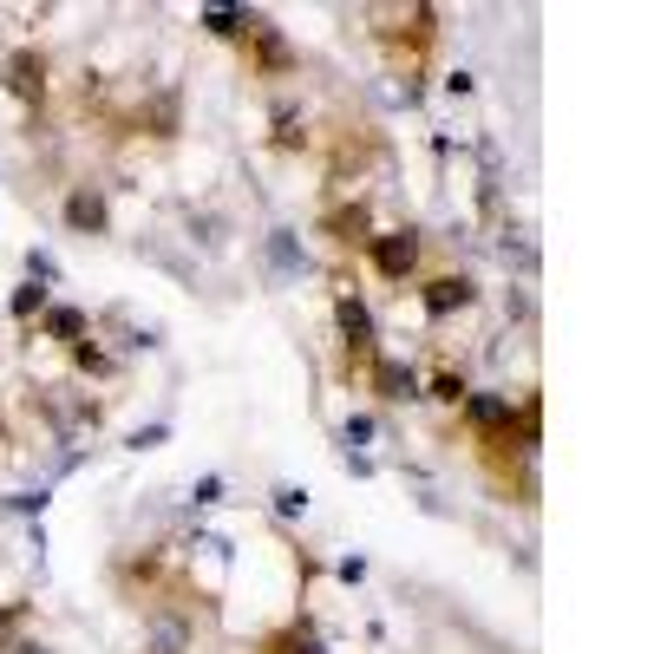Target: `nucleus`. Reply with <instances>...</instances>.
<instances>
[{
	"instance_id": "nucleus-20",
	"label": "nucleus",
	"mask_w": 654,
	"mask_h": 654,
	"mask_svg": "<svg viewBox=\"0 0 654 654\" xmlns=\"http://www.w3.org/2000/svg\"><path fill=\"white\" fill-rule=\"evenodd\" d=\"M301 511H308V491L282 485V491H275V518H301Z\"/></svg>"
},
{
	"instance_id": "nucleus-14",
	"label": "nucleus",
	"mask_w": 654,
	"mask_h": 654,
	"mask_svg": "<svg viewBox=\"0 0 654 654\" xmlns=\"http://www.w3.org/2000/svg\"><path fill=\"white\" fill-rule=\"evenodd\" d=\"M144 118H151V131H157V138H170V131H177V92H157Z\"/></svg>"
},
{
	"instance_id": "nucleus-13",
	"label": "nucleus",
	"mask_w": 654,
	"mask_h": 654,
	"mask_svg": "<svg viewBox=\"0 0 654 654\" xmlns=\"http://www.w3.org/2000/svg\"><path fill=\"white\" fill-rule=\"evenodd\" d=\"M269 654H321V635H314L308 622H295L288 635H275V649H269Z\"/></svg>"
},
{
	"instance_id": "nucleus-8",
	"label": "nucleus",
	"mask_w": 654,
	"mask_h": 654,
	"mask_svg": "<svg viewBox=\"0 0 654 654\" xmlns=\"http://www.w3.org/2000/svg\"><path fill=\"white\" fill-rule=\"evenodd\" d=\"M472 282L465 275H439V282H426V314L432 321H445V314H459V308H472Z\"/></svg>"
},
{
	"instance_id": "nucleus-23",
	"label": "nucleus",
	"mask_w": 654,
	"mask_h": 654,
	"mask_svg": "<svg viewBox=\"0 0 654 654\" xmlns=\"http://www.w3.org/2000/svg\"><path fill=\"white\" fill-rule=\"evenodd\" d=\"M151 445H164V426H144V432H131V452H151Z\"/></svg>"
},
{
	"instance_id": "nucleus-22",
	"label": "nucleus",
	"mask_w": 654,
	"mask_h": 654,
	"mask_svg": "<svg viewBox=\"0 0 654 654\" xmlns=\"http://www.w3.org/2000/svg\"><path fill=\"white\" fill-rule=\"evenodd\" d=\"M275 138H282V144H301V118H295V111H288V105H282V111H275Z\"/></svg>"
},
{
	"instance_id": "nucleus-11",
	"label": "nucleus",
	"mask_w": 654,
	"mask_h": 654,
	"mask_svg": "<svg viewBox=\"0 0 654 654\" xmlns=\"http://www.w3.org/2000/svg\"><path fill=\"white\" fill-rule=\"evenodd\" d=\"M39 328H46L52 341H72V347H79V334H85V314H79V308H46V314H39Z\"/></svg>"
},
{
	"instance_id": "nucleus-6",
	"label": "nucleus",
	"mask_w": 654,
	"mask_h": 654,
	"mask_svg": "<svg viewBox=\"0 0 654 654\" xmlns=\"http://www.w3.org/2000/svg\"><path fill=\"white\" fill-rule=\"evenodd\" d=\"M373 393H380V400H393V406L426 400V387H419V373H413L406 360H373Z\"/></svg>"
},
{
	"instance_id": "nucleus-15",
	"label": "nucleus",
	"mask_w": 654,
	"mask_h": 654,
	"mask_svg": "<svg viewBox=\"0 0 654 654\" xmlns=\"http://www.w3.org/2000/svg\"><path fill=\"white\" fill-rule=\"evenodd\" d=\"M190 242H223V216H210V210H190Z\"/></svg>"
},
{
	"instance_id": "nucleus-1",
	"label": "nucleus",
	"mask_w": 654,
	"mask_h": 654,
	"mask_svg": "<svg viewBox=\"0 0 654 654\" xmlns=\"http://www.w3.org/2000/svg\"><path fill=\"white\" fill-rule=\"evenodd\" d=\"M367 255H373V269H380L387 282H406V275L419 269V236H413V229H393V236H367Z\"/></svg>"
},
{
	"instance_id": "nucleus-19",
	"label": "nucleus",
	"mask_w": 654,
	"mask_h": 654,
	"mask_svg": "<svg viewBox=\"0 0 654 654\" xmlns=\"http://www.w3.org/2000/svg\"><path fill=\"white\" fill-rule=\"evenodd\" d=\"M7 511H20V518H39V511H46V485H39V491H13V498H7Z\"/></svg>"
},
{
	"instance_id": "nucleus-4",
	"label": "nucleus",
	"mask_w": 654,
	"mask_h": 654,
	"mask_svg": "<svg viewBox=\"0 0 654 654\" xmlns=\"http://www.w3.org/2000/svg\"><path fill=\"white\" fill-rule=\"evenodd\" d=\"M0 79H7V92H13V98H26V105H39V98H46V59H39L33 46H26V52H13V59L0 66Z\"/></svg>"
},
{
	"instance_id": "nucleus-21",
	"label": "nucleus",
	"mask_w": 654,
	"mask_h": 654,
	"mask_svg": "<svg viewBox=\"0 0 654 654\" xmlns=\"http://www.w3.org/2000/svg\"><path fill=\"white\" fill-rule=\"evenodd\" d=\"M26 275H33V282H59V262H52L46 249H33V255H26Z\"/></svg>"
},
{
	"instance_id": "nucleus-5",
	"label": "nucleus",
	"mask_w": 654,
	"mask_h": 654,
	"mask_svg": "<svg viewBox=\"0 0 654 654\" xmlns=\"http://www.w3.org/2000/svg\"><path fill=\"white\" fill-rule=\"evenodd\" d=\"M39 406H46V419L59 426V439H79V432H92V426H98V406H92V400H66L59 387H52V393H39Z\"/></svg>"
},
{
	"instance_id": "nucleus-10",
	"label": "nucleus",
	"mask_w": 654,
	"mask_h": 654,
	"mask_svg": "<svg viewBox=\"0 0 654 654\" xmlns=\"http://www.w3.org/2000/svg\"><path fill=\"white\" fill-rule=\"evenodd\" d=\"M334 321H341V334H347L354 347H367V341H373V314H367V301H360V295H341V301H334Z\"/></svg>"
},
{
	"instance_id": "nucleus-16",
	"label": "nucleus",
	"mask_w": 654,
	"mask_h": 654,
	"mask_svg": "<svg viewBox=\"0 0 654 654\" xmlns=\"http://www.w3.org/2000/svg\"><path fill=\"white\" fill-rule=\"evenodd\" d=\"M13 314H20V321H33V314H46V288H39V282H26V288L13 295Z\"/></svg>"
},
{
	"instance_id": "nucleus-18",
	"label": "nucleus",
	"mask_w": 654,
	"mask_h": 654,
	"mask_svg": "<svg viewBox=\"0 0 654 654\" xmlns=\"http://www.w3.org/2000/svg\"><path fill=\"white\" fill-rule=\"evenodd\" d=\"M373 432H380V426H373V419H367V413H354V419H347V426H341V439H347V452H354V445H367V439H373Z\"/></svg>"
},
{
	"instance_id": "nucleus-9",
	"label": "nucleus",
	"mask_w": 654,
	"mask_h": 654,
	"mask_svg": "<svg viewBox=\"0 0 654 654\" xmlns=\"http://www.w3.org/2000/svg\"><path fill=\"white\" fill-rule=\"evenodd\" d=\"M465 419L478 426V432H511V400H498V393H465Z\"/></svg>"
},
{
	"instance_id": "nucleus-7",
	"label": "nucleus",
	"mask_w": 654,
	"mask_h": 654,
	"mask_svg": "<svg viewBox=\"0 0 654 654\" xmlns=\"http://www.w3.org/2000/svg\"><path fill=\"white\" fill-rule=\"evenodd\" d=\"M105 216H111V210H105V190L79 183V190L66 197V223H72L79 236H98V229H105Z\"/></svg>"
},
{
	"instance_id": "nucleus-2",
	"label": "nucleus",
	"mask_w": 654,
	"mask_h": 654,
	"mask_svg": "<svg viewBox=\"0 0 654 654\" xmlns=\"http://www.w3.org/2000/svg\"><path fill=\"white\" fill-rule=\"evenodd\" d=\"M262 269H269L275 282H301V275H308L301 236H295V229H269V236H262Z\"/></svg>"
},
{
	"instance_id": "nucleus-3",
	"label": "nucleus",
	"mask_w": 654,
	"mask_h": 654,
	"mask_svg": "<svg viewBox=\"0 0 654 654\" xmlns=\"http://www.w3.org/2000/svg\"><path fill=\"white\" fill-rule=\"evenodd\" d=\"M197 649V629H190V616H177V609H157L151 622H144V654H190Z\"/></svg>"
},
{
	"instance_id": "nucleus-12",
	"label": "nucleus",
	"mask_w": 654,
	"mask_h": 654,
	"mask_svg": "<svg viewBox=\"0 0 654 654\" xmlns=\"http://www.w3.org/2000/svg\"><path fill=\"white\" fill-rule=\"evenodd\" d=\"M203 26L229 39V33H242V26H249V7H203Z\"/></svg>"
},
{
	"instance_id": "nucleus-17",
	"label": "nucleus",
	"mask_w": 654,
	"mask_h": 654,
	"mask_svg": "<svg viewBox=\"0 0 654 654\" xmlns=\"http://www.w3.org/2000/svg\"><path fill=\"white\" fill-rule=\"evenodd\" d=\"M432 400H445V406H465V380H459V373H439V380H432Z\"/></svg>"
},
{
	"instance_id": "nucleus-25",
	"label": "nucleus",
	"mask_w": 654,
	"mask_h": 654,
	"mask_svg": "<svg viewBox=\"0 0 654 654\" xmlns=\"http://www.w3.org/2000/svg\"><path fill=\"white\" fill-rule=\"evenodd\" d=\"M13 654H46L39 642H13Z\"/></svg>"
},
{
	"instance_id": "nucleus-24",
	"label": "nucleus",
	"mask_w": 654,
	"mask_h": 654,
	"mask_svg": "<svg viewBox=\"0 0 654 654\" xmlns=\"http://www.w3.org/2000/svg\"><path fill=\"white\" fill-rule=\"evenodd\" d=\"M190 498H197V504H216V498H223V478H203V485H197Z\"/></svg>"
}]
</instances>
